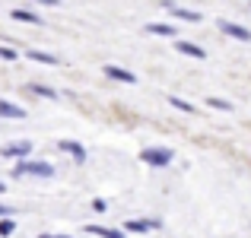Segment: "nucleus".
<instances>
[{"mask_svg": "<svg viewBox=\"0 0 251 238\" xmlns=\"http://www.w3.org/2000/svg\"><path fill=\"white\" fill-rule=\"evenodd\" d=\"M0 118L23 121V118H25V108H19V105H13V102H6V98H0Z\"/></svg>", "mask_w": 251, "mask_h": 238, "instance_id": "nucleus-8", "label": "nucleus"}, {"mask_svg": "<svg viewBox=\"0 0 251 238\" xmlns=\"http://www.w3.org/2000/svg\"><path fill=\"white\" fill-rule=\"evenodd\" d=\"M220 32H223V35H229V38H235V42H251V32L245 29V25L229 23V19H226V23L220 19Z\"/></svg>", "mask_w": 251, "mask_h": 238, "instance_id": "nucleus-4", "label": "nucleus"}, {"mask_svg": "<svg viewBox=\"0 0 251 238\" xmlns=\"http://www.w3.org/2000/svg\"><path fill=\"white\" fill-rule=\"evenodd\" d=\"M147 32H150V35H162V38H175V35H178V25H169V23H150Z\"/></svg>", "mask_w": 251, "mask_h": 238, "instance_id": "nucleus-11", "label": "nucleus"}, {"mask_svg": "<svg viewBox=\"0 0 251 238\" xmlns=\"http://www.w3.org/2000/svg\"><path fill=\"white\" fill-rule=\"evenodd\" d=\"M166 10L181 23H201V10H188V6H175V3H166Z\"/></svg>", "mask_w": 251, "mask_h": 238, "instance_id": "nucleus-5", "label": "nucleus"}, {"mask_svg": "<svg viewBox=\"0 0 251 238\" xmlns=\"http://www.w3.org/2000/svg\"><path fill=\"white\" fill-rule=\"evenodd\" d=\"M13 232H16V222L13 219H0V238H10Z\"/></svg>", "mask_w": 251, "mask_h": 238, "instance_id": "nucleus-18", "label": "nucleus"}, {"mask_svg": "<svg viewBox=\"0 0 251 238\" xmlns=\"http://www.w3.org/2000/svg\"><path fill=\"white\" fill-rule=\"evenodd\" d=\"M45 238H67V235H45Z\"/></svg>", "mask_w": 251, "mask_h": 238, "instance_id": "nucleus-22", "label": "nucleus"}, {"mask_svg": "<svg viewBox=\"0 0 251 238\" xmlns=\"http://www.w3.org/2000/svg\"><path fill=\"white\" fill-rule=\"evenodd\" d=\"M29 89L35 92V95H42V98H51V102H54V98H57V92L51 89V86H42V83H32Z\"/></svg>", "mask_w": 251, "mask_h": 238, "instance_id": "nucleus-17", "label": "nucleus"}, {"mask_svg": "<svg viewBox=\"0 0 251 238\" xmlns=\"http://www.w3.org/2000/svg\"><path fill=\"white\" fill-rule=\"evenodd\" d=\"M89 238H124L121 229H108V226H86Z\"/></svg>", "mask_w": 251, "mask_h": 238, "instance_id": "nucleus-10", "label": "nucleus"}, {"mask_svg": "<svg viewBox=\"0 0 251 238\" xmlns=\"http://www.w3.org/2000/svg\"><path fill=\"white\" fill-rule=\"evenodd\" d=\"M57 149H61V153H70L76 162H86V149H83V143H76V140H61Z\"/></svg>", "mask_w": 251, "mask_h": 238, "instance_id": "nucleus-7", "label": "nucleus"}, {"mask_svg": "<svg viewBox=\"0 0 251 238\" xmlns=\"http://www.w3.org/2000/svg\"><path fill=\"white\" fill-rule=\"evenodd\" d=\"M140 159L147 165H153V168H166V165H172V159H175V153H172L169 146H147L140 153Z\"/></svg>", "mask_w": 251, "mask_h": 238, "instance_id": "nucleus-2", "label": "nucleus"}, {"mask_svg": "<svg viewBox=\"0 0 251 238\" xmlns=\"http://www.w3.org/2000/svg\"><path fill=\"white\" fill-rule=\"evenodd\" d=\"M3 190H6V184H3V181H0V194H3Z\"/></svg>", "mask_w": 251, "mask_h": 238, "instance_id": "nucleus-23", "label": "nucleus"}, {"mask_svg": "<svg viewBox=\"0 0 251 238\" xmlns=\"http://www.w3.org/2000/svg\"><path fill=\"white\" fill-rule=\"evenodd\" d=\"M156 226H159L156 219H127V222H124L127 232H150V229H156Z\"/></svg>", "mask_w": 251, "mask_h": 238, "instance_id": "nucleus-12", "label": "nucleus"}, {"mask_svg": "<svg viewBox=\"0 0 251 238\" xmlns=\"http://www.w3.org/2000/svg\"><path fill=\"white\" fill-rule=\"evenodd\" d=\"M175 51H181L184 57H197V61H203V57H207V51H203L201 45H194V42H178Z\"/></svg>", "mask_w": 251, "mask_h": 238, "instance_id": "nucleus-9", "label": "nucleus"}, {"mask_svg": "<svg viewBox=\"0 0 251 238\" xmlns=\"http://www.w3.org/2000/svg\"><path fill=\"white\" fill-rule=\"evenodd\" d=\"M25 57L35 61V64H48V67H54V64H57V57L48 54V51H25Z\"/></svg>", "mask_w": 251, "mask_h": 238, "instance_id": "nucleus-13", "label": "nucleus"}, {"mask_svg": "<svg viewBox=\"0 0 251 238\" xmlns=\"http://www.w3.org/2000/svg\"><path fill=\"white\" fill-rule=\"evenodd\" d=\"M10 213H13V210L6 207V203H0V219H10Z\"/></svg>", "mask_w": 251, "mask_h": 238, "instance_id": "nucleus-21", "label": "nucleus"}, {"mask_svg": "<svg viewBox=\"0 0 251 238\" xmlns=\"http://www.w3.org/2000/svg\"><path fill=\"white\" fill-rule=\"evenodd\" d=\"M105 76H108V79H118V83H130V86L137 83V76L130 73V70L118 67V64H105Z\"/></svg>", "mask_w": 251, "mask_h": 238, "instance_id": "nucleus-6", "label": "nucleus"}, {"mask_svg": "<svg viewBox=\"0 0 251 238\" xmlns=\"http://www.w3.org/2000/svg\"><path fill=\"white\" fill-rule=\"evenodd\" d=\"M169 102H172V108H178V111H184V115H194V105L188 102V98H181V95H169Z\"/></svg>", "mask_w": 251, "mask_h": 238, "instance_id": "nucleus-14", "label": "nucleus"}, {"mask_svg": "<svg viewBox=\"0 0 251 238\" xmlns=\"http://www.w3.org/2000/svg\"><path fill=\"white\" fill-rule=\"evenodd\" d=\"M0 57H3V61H16V51H13L10 45H0Z\"/></svg>", "mask_w": 251, "mask_h": 238, "instance_id": "nucleus-19", "label": "nucleus"}, {"mask_svg": "<svg viewBox=\"0 0 251 238\" xmlns=\"http://www.w3.org/2000/svg\"><path fill=\"white\" fill-rule=\"evenodd\" d=\"M207 105H210L213 111H232V102H229V98H220V95H210Z\"/></svg>", "mask_w": 251, "mask_h": 238, "instance_id": "nucleus-16", "label": "nucleus"}, {"mask_svg": "<svg viewBox=\"0 0 251 238\" xmlns=\"http://www.w3.org/2000/svg\"><path fill=\"white\" fill-rule=\"evenodd\" d=\"M105 207H108L105 200H92V210H96V213H105Z\"/></svg>", "mask_w": 251, "mask_h": 238, "instance_id": "nucleus-20", "label": "nucleus"}, {"mask_svg": "<svg viewBox=\"0 0 251 238\" xmlns=\"http://www.w3.org/2000/svg\"><path fill=\"white\" fill-rule=\"evenodd\" d=\"M54 178V165L51 162H42V159H25V162H16V168H13V178Z\"/></svg>", "mask_w": 251, "mask_h": 238, "instance_id": "nucleus-1", "label": "nucleus"}, {"mask_svg": "<svg viewBox=\"0 0 251 238\" xmlns=\"http://www.w3.org/2000/svg\"><path fill=\"white\" fill-rule=\"evenodd\" d=\"M13 19H19V23H32V25H38V23H42L35 10H13Z\"/></svg>", "mask_w": 251, "mask_h": 238, "instance_id": "nucleus-15", "label": "nucleus"}, {"mask_svg": "<svg viewBox=\"0 0 251 238\" xmlns=\"http://www.w3.org/2000/svg\"><path fill=\"white\" fill-rule=\"evenodd\" d=\"M29 153H32L29 140H13V143H3V146H0V156H3V159H23V162H25Z\"/></svg>", "mask_w": 251, "mask_h": 238, "instance_id": "nucleus-3", "label": "nucleus"}]
</instances>
